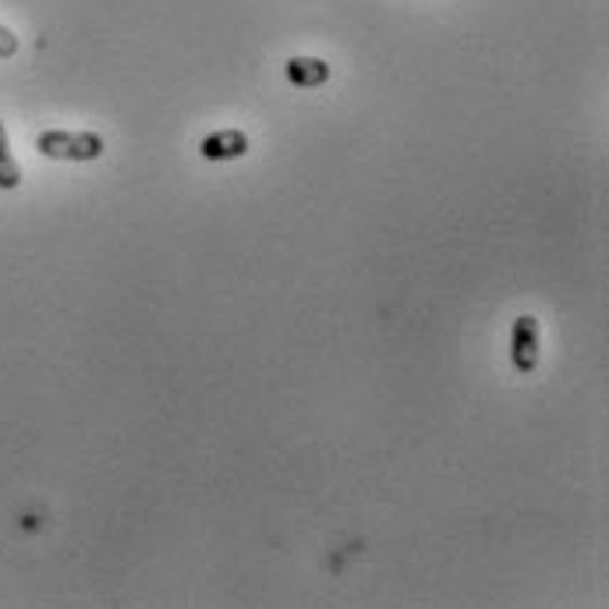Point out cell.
<instances>
[{"label": "cell", "instance_id": "2", "mask_svg": "<svg viewBox=\"0 0 609 609\" xmlns=\"http://www.w3.org/2000/svg\"><path fill=\"white\" fill-rule=\"evenodd\" d=\"M511 365L522 376L539 368V319L535 316H517L511 326Z\"/></svg>", "mask_w": 609, "mask_h": 609}, {"label": "cell", "instance_id": "3", "mask_svg": "<svg viewBox=\"0 0 609 609\" xmlns=\"http://www.w3.org/2000/svg\"><path fill=\"white\" fill-rule=\"evenodd\" d=\"M199 153H202V160H213V163L242 160L248 153V136H245V131H237V128L216 131V136H206L199 142Z\"/></svg>", "mask_w": 609, "mask_h": 609}, {"label": "cell", "instance_id": "5", "mask_svg": "<svg viewBox=\"0 0 609 609\" xmlns=\"http://www.w3.org/2000/svg\"><path fill=\"white\" fill-rule=\"evenodd\" d=\"M19 185H22V167H19V160L11 156L8 128L0 121V191H14Z\"/></svg>", "mask_w": 609, "mask_h": 609}, {"label": "cell", "instance_id": "6", "mask_svg": "<svg viewBox=\"0 0 609 609\" xmlns=\"http://www.w3.org/2000/svg\"><path fill=\"white\" fill-rule=\"evenodd\" d=\"M14 54H19V36H14L11 28L0 25V57L8 61V57H14Z\"/></svg>", "mask_w": 609, "mask_h": 609}, {"label": "cell", "instance_id": "1", "mask_svg": "<svg viewBox=\"0 0 609 609\" xmlns=\"http://www.w3.org/2000/svg\"><path fill=\"white\" fill-rule=\"evenodd\" d=\"M39 156L47 160H68V163H89L103 156V139L96 131H43L36 139Z\"/></svg>", "mask_w": 609, "mask_h": 609}, {"label": "cell", "instance_id": "4", "mask_svg": "<svg viewBox=\"0 0 609 609\" xmlns=\"http://www.w3.org/2000/svg\"><path fill=\"white\" fill-rule=\"evenodd\" d=\"M284 71H288V82L298 89H316L330 82V65L319 61V57H291Z\"/></svg>", "mask_w": 609, "mask_h": 609}]
</instances>
